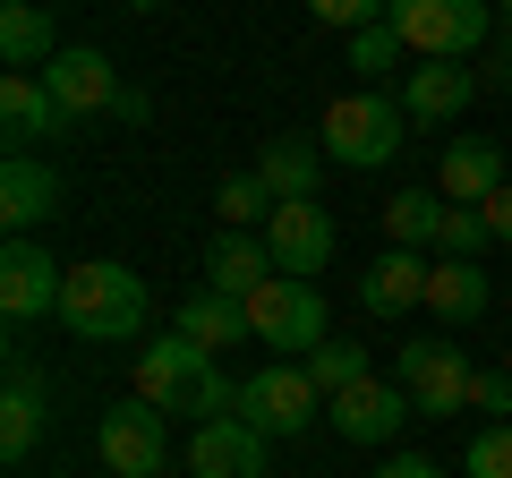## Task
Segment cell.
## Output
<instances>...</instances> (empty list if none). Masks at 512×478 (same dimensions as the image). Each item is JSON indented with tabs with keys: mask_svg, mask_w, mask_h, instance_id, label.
<instances>
[{
	"mask_svg": "<svg viewBox=\"0 0 512 478\" xmlns=\"http://www.w3.org/2000/svg\"><path fill=\"white\" fill-rule=\"evenodd\" d=\"M487 26H495L487 0H393V35L419 60H470L487 43Z\"/></svg>",
	"mask_w": 512,
	"mask_h": 478,
	"instance_id": "obj_5",
	"label": "cell"
},
{
	"mask_svg": "<svg viewBox=\"0 0 512 478\" xmlns=\"http://www.w3.org/2000/svg\"><path fill=\"white\" fill-rule=\"evenodd\" d=\"M265 214H274V188L256 180V171H231V180L214 188V222L222 231H256Z\"/></svg>",
	"mask_w": 512,
	"mask_h": 478,
	"instance_id": "obj_26",
	"label": "cell"
},
{
	"mask_svg": "<svg viewBox=\"0 0 512 478\" xmlns=\"http://www.w3.org/2000/svg\"><path fill=\"white\" fill-rule=\"evenodd\" d=\"M0 129H9V154H35L43 137L69 129V111H60V94L43 86L35 69H9L0 77Z\"/></svg>",
	"mask_w": 512,
	"mask_h": 478,
	"instance_id": "obj_16",
	"label": "cell"
},
{
	"mask_svg": "<svg viewBox=\"0 0 512 478\" xmlns=\"http://www.w3.org/2000/svg\"><path fill=\"white\" fill-rule=\"evenodd\" d=\"M427 308H436L444 325H478V316H487V274H478L470 257H436L427 265Z\"/></svg>",
	"mask_w": 512,
	"mask_h": 478,
	"instance_id": "obj_21",
	"label": "cell"
},
{
	"mask_svg": "<svg viewBox=\"0 0 512 478\" xmlns=\"http://www.w3.org/2000/svg\"><path fill=\"white\" fill-rule=\"evenodd\" d=\"M393 385H410V410H419V419H461V410L478 402V368H470L461 342H402Z\"/></svg>",
	"mask_w": 512,
	"mask_h": 478,
	"instance_id": "obj_4",
	"label": "cell"
},
{
	"mask_svg": "<svg viewBox=\"0 0 512 478\" xmlns=\"http://www.w3.org/2000/svg\"><path fill=\"white\" fill-rule=\"evenodd\" d=\"M265 274H274V248H265V231H214V248H205V291L248 299Z\"/></svg>",
	"mask_w": 512,
	"mask_h": 478,
	"instance_id": "obj_19",
	"label": "cell"
},
{
	"mask_svg": "<svg viewBox=\"0 0 512 478\" xmlns=\"http://www.w3.org/2000/svg\"><path fill=\"white\" fill-rule=\"evenodd\" d=\"M367 478H444V470H436V461H427V453H393V461H384V470H367Z\"/></svg>",
	"mask_w": 512,
	"mask_h": 478,
	"instance_id": "obj_33",
	"label": "cell"
},
{
	"mask_svg": "<svg viewBox=\"0 0 512 478\" xmlns=\"http://www.w3.org/2000/svg\"><path fill=\"white\" fill-rule=\"evenodd\" d=\"M325 419L342 427L350 444H393V427H402V419H419V410H410V385L359 376V385H342V393L325 402Z\"/></svg>",
	"mask_w": 512,
	"mask_h": 478,
	"instance_id": "obj_12",
	"label": "cell"
},
{
	"mask_svg": "<svg viewBox=\"0 0 512 478\" xmlns=\"http://www.w3.org/2000/svg\"><path fill=\"white\" fill-rule=\"evenodd\" d=\"M325 26H342V35H359V26H384L393 18V0H308Z\"/></svg>",
	"mask_w": 512,
	"mask_h": 478,
	"instance_id": "obj_30",
	"label": "cell"
},
{
	"mask_svg": "<svg viewBox=\"0 0 512 478\" xmlns=\"http://www.w3.org/2000/svg\"><path fill=\"white\" fill-rule=\"evenodd\" d=\"M359 308H367V316H410V308H427V257H419V248H384V257L359 274Z\"/></svg>",
	"mask_w": 512,
	"mask_h": 478,
	"instance_id": "obj_17",
	"label": "cell"
},
{
	"mask_svg": "<svg viewBox=\"0 0 512 478\" xmlns=\"http://www.w3.org/2000/svg\"><path fill=\"white\" fill-rule=\"evenodd\" d=\"M180 333H188L197 350H214V359H222L231 342H256V333H248V308L222 299V291H188V299H180Z\"/></svg>",
	"mask_w": 512,
	"mask_h": 478,
	"instance_id": "obj_22",
	"label": "cell"
},
{
	"mask_svg": "<svg viewBox=\"0 0 512 478\" xmlns=\"http://www.w3.org/2000/svg\"><path fill=\"white\" fill-rule=\"evenodd\" d=\"M504 376H512V342H504Z\"/></svg>",
	"mask_w": 512,
	"mask_h": 478,
	"instance_id": "obj_37",
	"label": "cell"
},
{
	"mask_svg": "<svg viewBox=\"0 0 512 478\" xmlns=\"http://www.w3.org/2000/svg\"><path fill=\"white\" fill-rule=\"evenodd\" d=\"M402 52H410V43L393 35V18H384V26H359V35H350V69H359V77H393V60H402Z\"/></svg>",
	"mask_w": 512,
	"mask_h": 478,
	"instance_id": "obj_29",
	"label": "cell"
},
{
	"mask_svg": "<svg viewBox=\"0 0 512 478\" xmlns=\"http://www.w3.org/2000/svg\"><path fill=\"white\" fill-rule=\"evenodd\" d=\"M205 376H214V350H197L188 333L137 350V402H154V410H197Z\"/></svg>",
	"mask_w": 512,
	"mask_h": 478,
	"instance_id": "obj_6",
	"label": "cell"
},
{
	"mask_svg": "<svg viewBox=\"0 0 512 478\" xmlns=\"http://www.w3.org/2000/svg\"><path fill=\"white\" fill-rule=\"evenodd\" d=\"M402 129H410L402 94H384V86H359V94H342V103L325 111V163L376 171V163H393V154H402Z\"/></svg>",
	"mask_w": 512,
	"mask_h": 478,
	"instance_id": "obj_2",
	"label": "cell"
},
{
	"mask_svg": "<svg viewBox=\"0 0 512 478\" xmlns=\"http://www.w3.org/2000/svg\"><path fill=\"white\" fill-rule=\"evenodd\" d=\"M316 376L308 368H256L248 385H239V419L256 427V436H299V427L316 419Z\"/></svg>",
	"mask_w": 512,
	"mask_h": 478,
	"instance_id": "obj_7",
	"label": "cell"
},
{
	"mask_svg": "<svg viewBox=\"0 0 512 478\" xmlns=\"http://www.w3.org/2000/svg\"><path fill=\"white\" fill-rule=\"evenodd\" d=\"M478 86H487V77L461 69V60H419V69L402 77V111H410V120H427V129H453L461 111L478 103Z\"/></svg>",
	"mask_w": 512,
	"mask_h": 478,
	"instance_id": "obj_15",
	"label": "cell"
},
{
	"mask_svg": "<svg viewBox=\"0 0 512 478\" xmlns=\"http://www.w3.org/2000/svg\"><path fill=\"white\" fill-rule=\"evenodd\" d=\"M461 478H512V427H487L470 444V461H461Z\"/></svg>",
	"mask_w": 512,
	"mask_h": 478,
	"instance_id": "obj_31",
	"label": "cell"
},
{
	"mask_svg": "<svg viewBox=\"0 0 512 478\" xmlns=\"http://www.w3.org/2000/svg\"><path fill=\"white\" fill-rule=\"evenodd\" d=\"M504 9H512V0H504Z\"/></svg>",
	"mask_w": 512,
	"mask_h": 478,
	"instance_id": "obj_38",
	"label": "cell"
},
{
	"mask_svg": "<svg viewBox=\"0 0 512 478\" xmlns=\"http://www.w3.org/2000/svg\"><path fill=\"white\" fill-rule=\"evenodd\" d=\"M333 214L316 197H299V205H274V214H265V248H274V274H325V257H333Z\"/></svg>",
	"mask_w": 512,
	"mask_h": 478,
	"instance_id": "obj_10",
	"label": "cell"
},
{
	"mask_svg": "<svg viewBox=\"0 0 512 478\" xmlns=\"http://www.w3.org/2000/svg\"><path fill=\"white\" fill-rule=\"evenodd\" d=\"M43 86L60 94V111H69V120H86V111H120V69H111L103 52H94V43H60L52 60H43Z\"/></svg>",
	"mask_w": 512,
	"mask_h": 478,
	"instance_id": "obj_11",
	"label": "cell"
},
{
	"mask_svg": "<svg viewBox=\"0 0 512 478\" xmlns=\"http://www.w3.org/2000/svg\"><path fill=\"white\" fill-rule=\"evenodd\" d=\"M60 325L77 342H137L146 333V282L128 274V265H111V257L69 265V282H60Z\"/></svg>",
	"mask_w": 512,
	"mask_h": 478,
	"instance_id": "obj_1",
	"label": "cell"
},
{
	"mask_svg": "<svg viewBox=\"0 0 512 478\" xmlns=\"http://www.w3.org/2000/svg\"><path fill=\"white\" fill-rule=\"evenodd\" d=\"M376 214L393 248H427L444 231V188H393V205H376Z\"/></svg>",
	"mask_w": 512,
	"mask_h": 478,
	"instance_id": "obj_24",
	"label": "cell"
},
{
	"mask_svg": "<svg viewBox=\"0 0 512 478\" xmlns=\"http://www.w3.org/2000/svg\"><path fill=\"white\" fill-rule=\"evenodd\" d=\"M0 222H9V239H35L43 222H60V171L43 154H9V171H0Z\"/></svg>",
	"mask_w": 512,
	"mask_h": 478,
	"instance_id": "obj_14",
	"label": "cell"
},
{
	"mask_svg": "<svg viewBox=\"0 0 512 478\" xmlns=\"http://www.w3.org/2000/svg\"><path fill=\"white\" fill-rule=\"evenodd\" d=\"M128 9H163V0H128Z\"/></svg>",
	"mask_w": 512,
	"mask_h": 478,
	"instance_id": "obj_36",
	"label": "cell"
},
{
	"mask_svg": "<svg viewBox=\"0 0 512 478\" xmlns=\"http://www.w3.org/2000/svg\"><path fill=\"white\" fill-rule=\"evenodd\" d=\"M239 308H248V333H256V342H274V350H299V359H308L316 342H333L325 291H316V282H299V274H265Z\"/></svg>",
	"mask_w": 512,
	"mask_h": 478,
	"instance_id": "obj_3",
	"label": "cell"
},
{
	"mask_svg": "<svg viewBox=\"0 0 512 478\" xmlns=\"http://www.w3.org/2000/svg\"><path fill=\"white\" fill-rule=\"evenodd\" d=\"M43 410H52V402H43V385L18 368V376H9V393H0V453H9V461H26V453H35Z\"/></svg>",
	"mask_w": 512,
	"mask_h": 478,
	"instance_id": "obj_23",
	"label": "cell"
},
{
	"mask_svg": "<svg viewBox=\"0 0 512 478\" xmlns=\"http://www.w3.org/2000/svg\"><path fill=\"white\" fill-rule=\"evenodd\" d=\"M487 86H512V35L495 43V52H487Z\"/></svg>",
	"mask_w": 512,
	"mask_h": 478,
	"instance_id": "obj_35",
	"label": "cell"
},
{
	"mask_svg": "<svg viewBox=\"0 0 512 478\" xmlns=\"http://www.w3.org/2000/svg\"><path fill=\"white\" fill-rule=\"evenodd\" d=\"M436 188H444V205H487L495 188H504V146H495V137H453Z\"/></svg>",
	"mask_w": 512,
	"mask_h": 478,
	"instance_id": "obj_18",
	"label": "cell"
},
{
	"mask_svg": "<svg viewBox=\"0 0 512 478\" xmlns=\"http://www.w3.org/2000/svg\"><path fill=\"white\" fill-rule=\"evenodd\" d=\"M487 239H495L487 205H444V231H436L444 257H470V265H478V248H487Z\"/></svg>",
	"mask_w": 512,
	"mask_h": 478,
	"instance_id": "obj_28",
	"label": "cell"
},
{
	"mask_svg": "<svg viewBox=\"0 0 512 478\" xmlns=\"http://www.w3.org/2000/svg\"><path fill=\"white\" fill-rule=\"evenodd\" d=\"M256 180L274 188V205L316 197V180H325V137H265V154H256Z\"/></svg>",
	"mask_w": 512,
	"mask_h": 478,
	"instance_id": "obj_20",
	"label": "cell"
},
{
	"mask_svg": "<svg viewBox=\"0 0 512 478\" xmlns=\"http://www.w3.org/2000/svg\"><path fill=\"white\" fill-rule=\"evenodd\" d=\"M94 444H103L111 478H154V470H163V453H171V427H163V410H154V402H120V410H103Z\"/></svg>",
	"mask_w": 512,
	"mask_h": 478,
	"instance_id": "obj_9",
	"label": "cell"
},
{
	"mask_svg": "<svg viewBox=\"0 0 512 478\" xmlns=\"http://www.w3.org/2000/svg\"><path fill=\"white\" fill-rule=\"evenodd\" d=\"M60 282H69V265H52V248H35V239H9L0 248V316L9 325L60 316Z\"/></svg>",
	"mask_w": 512,
	"mask_h": 478,
	"instance_id": "obj_8",
	"label": "cell"
},
{
	"mask_svg": "<svg viewBox=\"0 0 512 478\" xmlns=\"http://www.w3.org/2000/svg\"><path fill=\"white\" fill-rule=\"evenodd\" d=\"M487 222H495V239H504V248H512V180H504V188H495V197H487Z\"/></svg>",
	"mask_w": 512,
	"mask_h": 478,
	"instance_id": "obj_34",
	"label": "cell"
},
{
	"mask_svg": "<svg viewBox=\"0 0 512 478\" xmlns=\"http://www.w3.org/2000/svg\"><path fill=\"white\" fill-rule=\"evenodd\" d=\"M52 52H60L52 18H43L35 0H9V9H0V60H9V69H43Z\"/></svg>",
	"mask_w": 512,
	"mask_h": 478,
	"instance_id": "obj_25",
	"label": "cell"
},
{
	"mask_svg": "<svg viewBox=\"0 0 512 478\" xmlns=\"http://www.w3.org/2000/svg\"><path fill=\"white\" fill-rule=\"evenodd\" d=\"M470 410H487L495 427H512V376H478V402Z\"/></svg>",
	"mask_w": 512,
	"mask_h": 478,
	"instance_id": "obj_32",
	"label": "cell"
},
{
	"mask_svg": "<svg viewBox=\"0 0 512 478\" xmlns=\"http://www.w3.org/2000/svg\"><path fill=\"white\" fill-rule=\"evenodd\" d=\"M299 368H308V376H316V393L333 402L342 385H359V376H367V350H359V342H316Z\"/></svg>",
	"mask_w": 512,
	"mask_h": 478,
	"instance_id": "obj_27",
	"label": "cell"
},
{
	"mask_svg": "<svg viewBox=\"0 0 512 478\" xmlns=\"http://www.w3.org/2000/svg\"><path fill=\"white\" fill-rule=\"evenodd\" d=\"M265 444L248 419H197L188 436V478H265Z\"/></svg>",
	"mask_w": 512,
	"mask_h": 478,
	"instance_id": "obj_13",
	"label": "cell"
}]
</instances>
